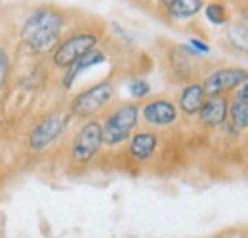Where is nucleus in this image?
<instances>
[{
    "instance_id": "1",
    "label": "nucleus",
    "mask_w": 248,
    "mask_h": 238,
    "mask_svg": "<svg viewBox=\"0 0 248 238\" xmlns=\"http://www.w3.org/2000/svg\"><path fill=\"white\" fill-rule=\"evenodd\" d=\"M63 25L65 17L58 10L38 8L25 19L21 27V40L32 54H48L58 46Z\"/></svg>"
},
{
    "instance_id": "2",
    "label": "nucleus",
    "mask_w": 248,
    "mask_h": 238,
    "mask_svg": "<svg viewBox=\"0 0 248 238\" xmlns=\"http://www.w3.org/2000/svg\"><path fill=\"white\" fill-rule=\"evenodd\" d=\"M140 115L141 113L136 103H128V105L119 107L117 111H113L103 124V145L117 147L124 143L136 130L140 122Z\"/></svg>"
},
{
    "instance_id": "3",
    "label": "nucleus",
    "mask_w": 248,
    "mask_h": 238,
    "mask_svg": "<svg viewBox=\"0 0 248 238\" xmlns=\"http://www.w3.org/2000/svg\"><path fill=\"white\" fill-rule=\"evenodd\" d=\"M115 95V86L109 80L97 82L90 86L88 89L80 91L73 103H71V115L78 117V119H88L93 117L95 113H99Z\"/></svg>"
},
{
    "instance_id": "4",
    "label": "nucleus",
    "mask_w": 248,
    "mask_h": 238,
    "mask_svg": "<svg viewBox=\"0 0 248 238\" xmlns=\"http://www.w3.org/2000/svg\"><path fill=\"white\" fill-rule=\"evenodd\" d=\"M97 40L99 38L93 32H78V34L69 36L67 40H63L62 44H58V48L54 50V54H52L54 65L60 67V69H69L82 56L95 50Z\"/></svg>"
},
{
    "instance_id": "5",
    "label": "nucleus",
    "mask_w": 248,
    "mask_h": 238,
    "mask_svg": "<svg viewBox=\"0 0 248 238\" xmlns=\"http://www.w3.org/2000/svg\"><path fill=\"white\" fill-rule=\"evenodd\" d=\"M69 119L71 115L69 113H52L48 117L40 120L34 128H32L31 135H29V147L34 152H40V150H46L52 143H56L60 139L65 128L69 126Z\"/></svg>"
},
{
    "instance_id": "6",
    "label": "nucleus",
    "mask_w": 248,
    "mask_h": 238,
    "mask_svg": "<svg viewBox=\"0 0 248 238\" xmlns=\"http://www.w3.org/2000/svg\"><path fill=\"white\" fill-rule=\"evenodd\" d=\"M103 145V126L97 120H88L73 139L71 156L77 164H86L99 152Z\"/></svg>"
},
{
    "instance_id": "7",
    "label": "nucleus",
    "mask_w": 248,
    "mask_h": 238,
    "mask_svg": "<svg viewBox=\"0 0 248 238\" xmlns=\"http://www.w3.org/2000/svg\"><path fill=\"white\" fill-rule=\"evenodd\" d=\"M248 82V71L243 67H229V69H217L212 74H208L202 82V88L206 97L223 95L231 89L241 88Z\"/></svg>"
},
{
    "instance_id": "8",
    "label": "nucleus",
    "mask_w": 248,
    "mask_h": 238,
    "mask_svg": "<svg viewBox=\"0 0 248 238\" xmlns=\"http://www.w3.org/2000/svg\"><path fill=\"white\" fill-rule=\"evenodd\" d=\"M141 117L147 124L156 126V128H166L170 124H174L178 120V107L170 101V99H153L149 101L143 111Z\"/></svg>"
},
{
    "instance_id": "9",
    "label": "nucleus",
    "mask_w": 248,
    "mask_h": 238,
    "mask_svg": "<svg viewBox=\"0 0 248 238\" xmlns=\"http://www.w3.org/2000/svg\"><path fill=\"white\" fill-rule=\"evenodd\" d=\"M199 119L204 126H210V128L221 126L229 119V99L225 95L206 97L204 105L199 111Z\"/></svg>"
},
{
    "instance_id": "10",
    "label": "nucleus",
    "mask_w": 248,
    "mask_h": 238,
    "mask_svg": "<svg viewBox=\"0 0 248 238\" xmlns=\"http://www.w3.org/2000/svg\"><path fill=\"white\" fill-rule=\"evenodd\" d=\"M156 147H158V137L153 132H140L130 139V154L140 162L149 160L155 154Z\"/></svg>"
},
{
    "instance_id": "11",
    "label": "nucleus",
    "mask_w": 248,
    "mask_h": 238,
    "mask_svg": "<svg viewBox=\"0 0 248 238\" xmlns=\"http://www.w3.org/2000/svg\"><path fill=\"white\" fill-rule=\"evenodd\" d=\"M204 101H206V93H204L202 84L191 82L184 88L182 95H180V109H182V113H186L187 117H193V115H199Z\"/></svg>"
},
{
    "instance_id": "12",
    "label": "nucleus",
    "mask_w": 248,
    "mask_h": 238,
    "mask_svg": "<svg viewBox=\"0 0 248 238\" xmlns=\"http://www.w3.org/2000/svg\"><path fill=\"white\" fill-rule=\"evenodd\" d=\"M105 60H107V58H105V54H103L101 50H92V52H88L86 56H82L75 65H71V67L67 69V73H65V76H63V88H71L73 82L77 80V76H78L80 73H84V71L90 69V67L105 63Z\"/></svg>"
},
{
    "instance_id": "13",
    "label": "nucleus",
    "mask_w": 248,
    "mask_h": 238,
    "mask_svg": "<svg viewBox=\"0 0 248 238\" xmlns=\"http://www.w3.org/2000/svg\"><path fill=\"white\" fill-rule=\"evenodd\" d=\"M204 8L202 0H174L168 6V14L174 19H189Z\"/></svg>"
},
{
    "instance_id": "14",
    "label": "nucleus",
    "mask_w": 248,
    "mask_h": 238,
    "mask_svg": "<svg viewBox=\"0 0 248 238\" xmlns=\"http://www.w3.org/2000/svg\"><path fill=\"white\" fill-rule=\"evenodd\" d=\"M227 38L235 50L248 54V25H241V23L231 25L227 30Z\"/></svg>"
},
{
    "instance_id": "15",
    "label": "nucleus",
    "mask_w": 248,
    "mask_h": 238,
    "mask_svg": "<svg viewBox=\"0 0 248 238\" xmlns=\"http://www.w3.org/2000/svg\"><path fill=\"white\" fill-rule=\"evenodd\" d=\"M229 120L233 124V128L237 130H247L248 128V105L235 99L229 105Z\"/></svg>"
},
{
    "instance_id": "16",
    "label": "nucleus",
    "mask_w": 248,
    "mask_h": 238,
    "mask_svg": "<svg viewBox=\"0 0 248 238\" xmlns=\"http://www.w3.org/2000/svg\"><path fill=\"white\" fill-rule=\"evenodd\" d=\"M204 15H206V19H208L212 25H223L225 19H227L225 6L219 4V2H212V4L204 6Z\"/></svg>"
},
{
    "instance_id": "17",
    "label": "nucleus",
    "mask_w": 248,
    "mask_h": 238,
    "mask_svg": "<svg viewBox=\"0 0 248 238\" xmlns=\"http://www.w3.org/2000/svg\"><path fill=\"white\" fill-rule=\"evenodd\" d=\"M130 93H132V97H136V99H143V97H147L149 93H151V86H149V82L147 80H141V78H138V80H132L130 82Z\"/></svg>"
},
{
    "instance_id": "18",
    "label": "nucleus",
    "mask_w": 248,
    "mask_h": 238,
    "mask_svg": "<svg viewBox=\"0 0 248 238\" xmlns=\"http://www.w3.org/2000/svg\"><path fill=\"white\" fill-rule=\"evenodd\" d=\"M8 74H10V58H8V52L0 48V91L8 82Z\"/></svg>"
},
{
    "instance_id": "19",
    "label": "nucleus",
    "mask_w": 248,
    "mask_h": 238,
    "mask_svg": "<svg viewBox=\"0 0 248 238\" xmlns=\"http://www.w3.org/2000/svg\"><path fill=\"white\" fill-rule=\"evenodd\" d=\"M189 46H191V52H193L195 56H201V54H208V52H210V48H208L204 42L197 40V38H191V40H189Z\"/></svg>"
},
{
    "instance_id": "20",
    "label": "nucleus",
    "mask_w": 248,
    "mask_h": 238,
    "mask_svg": "<svg viewBox=\"0 0 248 238\" xmlns=\"http://www.w3.org/2000/svg\"><path fill=\"white\" fill-rule=\"evenodd\" d=\"M237 99H239V101H243V103H247V105H248V82L241 86L239 93H237Z\"/></svg>"
},
{
    "instance_id": "21",
    "label": "nucleus",
    "mask_w": 248,
    "mask_h": 238,
    "mask_svg": "<svg viewBox=\"0 0 248 238\" xmlns=\"http://www.w3.org/2000/svg\"><path fill=\"white\" fill-rule=\"evenodd\" d=\"M160 2H162V4H164V6H166V8H168V6H170V4H172V2H174V0H160Z\"/></svg>"
}]
</instances>
